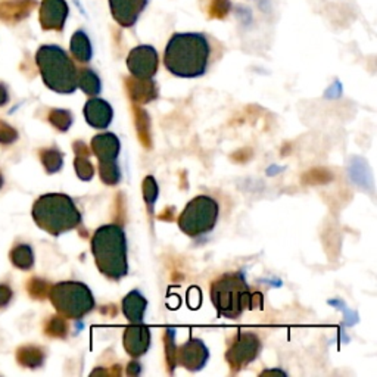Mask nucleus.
<instances>
[{
    "mask_svg": "<svg viewBox=\"0 0 377 377\" xmlns=\"http://www.w3.org/2000/svg\"><path fill=\"white\" fill-rule=\"evenodd\" d=\"M211 46L202 33H176L164 52V65L180 79H198L210 65Z\"/></svg>",
    "mask_w": 377,
    "mask_h": 377,
    "instance_id": "f257e3e1",
    "label": "nucleus"
},
{
    "mask_svg": "<svg viewBox=\"0 0 377 377\" xmlns=\"http://www.w3.org/2000/svg\"><path fill=\"white\" fill-rule=\"evenodd\" d=\"M210 295L218 317L229 320L239 318L245 311L256 308V301H261V293H252L242 271L226 272L215 279Z\"/></svg>",
    "mask_w": 377,
    "mask_h": 377,
    "instance_id": "f03ea898",
    "label": "nucleus"
},
{
    "mask_svg": "<svg viewBox=\"0 0 377 377\" xmlns=\"http://www.w3.org/2000/svg\"><path fill=\"white\" fill-rule=\"evenodd\" d=\"M90 246L98 270L107 279L118 282L128 275L127 238L121 226L105 224L99 227Z\"/></svg>",
    "mask_w": 377,
    "mask_h": 377,
    "instance_id": "7ed1b4c3",
    "label": "nucleus"
},
{
    "mask_svg": "<svg viewBox=\"0 0 377 377\" xmlns=\"http://www.w3.org/2000/svg\"><path fill=\"white\" fill-rule=\"evenodd\" d=\"M36 224L52 236L74 230L82 224V213L74 201L63 193H47L33 205Z\"/></svg>",
    "mask_w": 377,
    "mask_h": 377,
    "instance_id": "20e7f679",
    "label": "nucleus"
},
{
    "mask_svg": "<svg viewBox=\"0 0 377 377\" xmlns=\"http://www.w3.org/2000/svg\"><path fill=\"white\" fill-rule=\"evenodd\" d=\"M36 62L43 83L54 92L71 95L79 87L77 86L79 70L62 47L55 45L42 46L36 54Z\"/></svg>",
    "mask_w": 377,
    "mask_h": 377,
    "instance_id": "39448f33",
    "label": "nucleus"
},
{
    "mask_svg": "<svg viewBox=\"0 0 377 377\" xmlns=\"http://www.w3.org/2000/svg\"><path fill=\"white\" fill-rule=\"evenodd\" d=\"M49 299L58 313L70 320H82L96 307L95 296L82 282H61L49 291Z\"/></svg>",
    "mask_w": 377,
    "mask_h": 377,
    "instance_id": "423d86ee",
    "label": "nucleus"
},
{
    "mask_svg": "<svg viewBox=\"0 0 377 377\" xmlns=\"http://www.w3.org/2000/svg\"><path fill=\"white\" fill-rule=\"evenodd\" d=\"M218 215V202L208 194H199L185 206L177 220V224L186 236L197 239L214 230Z\"/></svg>",
    "mask_w": 377,
    "mask_h": 377,
    "instance_id": "0eeeda50",
    "label": "nucleus"
},
{
    "mask_svg": "<svg viewBox=\"0 0 377 377\" xmlns=\"http://www.w3.org/2000/svg\"><path fill=\"white\" fill-rule=\"evenodd\" d=\"M261 348L263 344L258 334L239 330L226 351V360L233 371H239L258 358Z\"/></svg>",
    "mask_w": 377,
    "mask_h": 377,
    "instance_id": "6e6552de",
    "label": "nucleus"
},
{
    "mask_svg": "<svg viewBox=\"0 0 377 377\" xmlns=\"http://www.w3.org/2000/svg\"><path fill=\"white\" fill-rule=\"evenodd\" d=\"M158 52L149 45H141L130 50L127 68L137 80H152L158 71Z\"/></svg>",
    "mask_w": 377,
    "mask_h": 377,
    "instance_id": "1a4fd4ad",
    "label": "nucleus"
},
{
    "mask_svg": "<svg viewBox=\"0 0 377 377\" xmlns=\"http://www.w3.org/2000/svg\"><path fill=\"white\" fill-rule=\"evenodd\" d=\"M208 360H210V349L203 341L197 337H189V341L176 349V362L189 371L202 370Z\"/></svg>",
    "mask_w": 377,
    "mask_h": 377,
    "instance_id": "9d476101",
    "label": "nucleus"
},
{
    "mask_svg": "<svg viewBox=\"0 0 377 377\" xmlns=\"http://www.w3.org/2000/svg\"><path fill=\"white\" fill-rule=\"evenodd\" d=\"M123 345L125 353L133 357L139 358L145 355L151 348V330L143 323H132L124 330L123 336Z\"/></svg>",
    "mask_w": 377,
    "mask_h": 377,
    "instance_id": "9b49d317",
    "label": "nucleus"
},
{
    "mask_svg": "<svg viewBox=\"0 0 377 377\" xmlns=\"http://www.w3.org/2000/svg\"><path fill=\"white\" fill-rule=\"evenodd\" d=\"M146 5L148 0H109L112 18L125 29L133 27Z\"/></svg>",
    "mask_w": 377,
    "mask_h": 377,
    "instance_id": "f8f14e48",
    "label": "nucleus"
},
{
    "mask_svg": "<svg viewBox=\"0 0 377 377\" xmlns=\"http://www.w3.org/2000/svg\"><path fill=\"white\" fill-rule=\"evenodd\" d=\"M68 17V5L65 0H42L40 24L43 30L61 31Z\"/></svg>",
    "mask_w": 377,
    "mask_h": 377,
    "instance_id": "ddd939ff",
    "label": "nucleus"
},
{
    "mask_svg": "<svg viewBox=\"0 0 377 377\" xmlns=\"http://www.w3.org/2000/svg\"><path fill=\"white\" fill-rule=\"evenodd\" d=\"M84 118L90 127L107 130L114 118V109L107 100L93 96L84 105Z\"/></svg>",
    "mask_w": 377,
    "mask_h": 377,
    "instance_id": "4468645a",
    "label": "nucleus"
},
{
    "mask_svg": "<svg viewBox=\"0 0 377 377\" xmlns=\"http://www.w3.org/2000/svg\"><path fill=\"white\" fill-rule=\"evenodd\" d=\"M120 151V139L114 133H100L92 139V152L99 162L116 161Z\"/></svg>",
    "mask_w": 377,
    "mask_h": 377,
    "instance_id": "2eb2a0df",
    "label": "nucleus"
},
{
    "mask_svg": "<svg viewBox=\"0 0 377 377\" xmlns=\"http://www.w3.org/2000/svg\"><path fill=\"white\" fill-rule=\"evenodd\" d=\"M36 6V0H6L0 3V21L15 24L27 18Z\"/></svg>",
    "mask_w": 377,
    "mask_h": 377,
    "instance_id": "dca6fc26",
    "label": "nucleus"
},
{
    "mask_svg": "<svg viewBox=\"0 0 377 377\" xmlns=\"http://www.w3.org/2000/svg\"><path fill=\"white\" fill-rule=\"evenodd\" d=\"M146 308H148L146 298L139 291H132L130 293H127L121 304L123 314L130 323H143Z\"/></svg>",
    "mask_w": 377,
    "mask_h": 377,
    "instance_id": "f3484780",
    "label": "nucleus"
},
{
    "mask_svg": "<svg viewBox=\"0 0 377 377\" xmlns=\"http://www.w3.org/2000/svg\"><path fill=\"white\" fill-rule=\"evenodd\" d=\"M70 50H71L72 56L82 63L90 62V59H92V56H93L92 43H90V38L87 37V34L83 30H79L72 34Z\"/></svg>",
    "mask_w": 377,
    "mask_h": 377,
    "instance_id": "a211bd4d",
    "label": "nucleus"
},
{
    "mask_svg": "<svg viewBox=\"0 0 377 377\" xmlns=\"http://www.w3.org/2000/svg\"><path fill=\"white\" fill-rule=\"evenodd\" d=\"M77 86H79L87 96H98L102 90V82L99 75L90 68H83L77 77Z\"/></svg>",
    "mask_w": 377,
    "mask_h": 377,
    "instance_id": "6ab92c4d",
    "label": "nucleus"
},
{
    "mask_svg": "<svg viewBox=\"0 0 377 377\" xmlns=\"http://www.w3.org/2000/svg\"><path fill=\"white\" fill-rule=\"evenodd\" d=\"M17 360L22 367L36 369V367H40L43 364L45 353L37 346H31V345L21 346L17 351Z\"/></svg>",
    "mask_w": 377,
    "mask_h": 377,
    "instance_id": "aec40b11",
    "label": "nucleus"
},
{
    "mask_svg": "<svg viewBox=\"0 0 377 377\" xmlns=\"http://www.w3.org/2000/svg\"><path fill=\"white\" fill-rule=\"evenodd\" d=\"M10 261L20 270H30L34 266V254L31 246L18 245L10 252Z\"/></svg>",
    "mask_w": 377,
    "mask_h": 377,
    "instance_id": "412c9836",
    "label": "nucleus"
},
{
    "mask_svg": "<svg viewBox=\"0 0 377 377\" xmlns=\"http://www.w3.org/2000/svg\"><path fill=\"white\" fill-rule=\"evenodd\" d=\"M40 160H42V164L45 167V170L49 173V174H55L58 173L62 165H63V157H62V152L55 149V148H50V149H45L40 152Z\"/></svg>",
    "mask_w": 377,
    "mask_h": 377,
    "instance_id": "4be33fe9",
    "label": "nucleus"
},
{
    "mask_svg": "<svg viewBox=\"0 0 377 377\" xmlns=\"http://www.w3.org/2000/svg\"><path fill=\"white\" fill-rule=\"evenodd\" d=\"M99 176L103 183L108 186H115L120 183L121 171L116 161L112 162H99Z\"/></svg>",
    "mask_w": 377,
    "mask_h": 377,
    "instance_id": "5701e85b",
    "label": "nucleus"
},
{
    "mask_svg": "<svg viewBox=\"0 0 377 377\" xmlns=\"http://www.w3.org/2000/svg\"><path fill=\"white\" fill-rule=\"evenodd\" d=\"M49 123L59 132H67L72 124V114L65 109H52L49 112Z\"/></svg>",
    "mask_w": 377,
    "mask_h": 377,
    "instance_id": "b1692460",
    "label": "nucleus"
},
{
    "mask_svg": "<svg viewBox=\"0 0 377 377\" xmlns=\"http://www.w3.org/2000/svg\"><path fill=\"white\" fill-rule=\"evenodd\" d=\"M143 199H145L149 211H153V205L158 199L160 189L157 185V180H155L152 176H148L145 180H143Z\"/></svg>",
    "mask_w": 377,
    "mask_h": 377,
    "instance_id": "393cba45",
    "label": "nucleus"
},
{
    "mask_svg": "<svg viewBox=\"0 0 377 377\" xmlns=\"http://www.w3.org/2000/svg\"><path fill=\"white\" fill-rule=\"evenodd\" d=\"M74 168L77 176L84 181H90L95 177V167L87 160V157H84V155H77V158L74 161Z\"/></svg>",
    "mask_w": 377,
    "mask_h": 377,
    "instance_id": "a878e982",
    "label": "nucleus"
},
{
    "mask_svg": "<svg viewBox=\"0 0 377 377\" xmlns=\"http://www.w3.org/2000/svg\"><path fill=\"white\" fill-rule=\"evenodd\" d=\"M67 323L61 317H52L46 324V334L52 337H65L67 334Z\"/></svg>",
    "mask_w": 377,
    "mask_h": 377,
    "instance_id": "bb28decb",
    "label": "nucleus"
},
{
    "mask_svg": "<svg viewBox=\"0 0 377 377\" xmlns=\"http://www.w3.org/2000/svg\"><path fill=\"white\" fill-rule=\"evenodd\" d=\"M17 139V130L5 121H0V145H12Z\"/></svg>",
    "mask_w": 377,
    "mask_h": 377,
    "instance_id": "cd10ccee",
    "label": "nucleus"
},
{
    "mask_svg": "<svg viewBox=\"0 0 377 377\" xmlns=\"http://www.w3.org/2000/svg\"><path fill=\"white\" fill-rule=\"evenodd\" d=\"M27 289L33 298L43 299L47 293V284H46V282H43L40 279H33L31 282H29Z\"/></svg>",
    "mask_w": 377,
    "mask_h": 377,
    "instance_id": "c85d7f7f",
    "label": "nucleus"
},
{
    "mask_svg": "<svg viewBox=\"0 0 377 377\" xmlns=\"http://www.w3.org/2000/svg\"><path fill=\"white\" fill-rule=\"evenodd\" d=\"M229 9H230L229 0H213L211 15H214L217 18H223V17L227 15Z\"/></svg>",
    "mask_w": 377,
    "mask_h": 377,
    "instance_id": "c756f323",
    "label": "nucleus"
},
{
    "mask_svg": "<svg viewBox=\"0 0 377 377\" xmlns=\"http://www.w3.org/2000/svg\"><path fill=\"white\" fill-rule=\"evenodd\" d=\"M12 296H14V292H12V289L9 288L8 284H0V308L6 307L9 302Z\"/></svg>",
    "mask_w": 377,
    "mask_h": 377,
    "instance_id": "7c9ffc66",
    "label": "nucleus"
},
{
    "mask_svg": "<svg viewBox=\"0 0 377 377\" xmlns=\"http://www.w3.org/2000/svg\"><path fill=\"white\" fill-rule=\"evenodd\" d=\"M9 102V93H8V89L5 84L0 83V107L6 105V103Z\"/></svg>",
    "mask_w": 377,
    "mask_h": 377,
    "instance_id": "2f4dec72",
    "label": "nucleus"
},
{
    "mask_svg": "<svg viewBox=\"0 0 377 377\" xmlns=\"http://www.w3.org/2000/svg\"><path fill=\"white\" fill-rule=\"evenodd\" d=\"M2 187H3V176L0 174V189H2Z\"/></svg>",
    "mask_w": 377,
    "mask_h": 377,
    "instance_id": "473e14b6",
    "label": "nucleus"
}]
</instances>
